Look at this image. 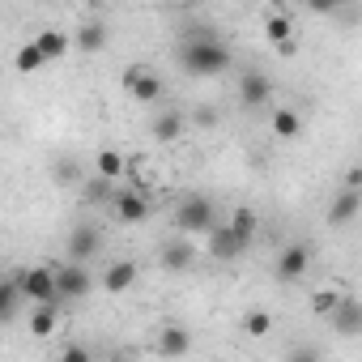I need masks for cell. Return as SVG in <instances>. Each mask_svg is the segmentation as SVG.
Instances as JSON below:
<instances>
[{
	"label": "cell",
	"mask_w": 362,
	"mask_h": 362,
	"mask_svg": "<svg viewBox=\"0 0 362 362\" xmlns=\"http://www.w3.org/2000/svg\"><path fill=\"white\" fill-rule=\"evenodd\" d=\"M179 64H184L188 77H218L230 69V47L214 30H197L179 43Z\"/></svg>",
	"instance_id": "obj_1"
},
{
	"label": "cell",
	"mask_w": 362,
	"mask_h": 362,
	"mask_svg": "<svg viewBox=\"0 0 362 362\" xmlns=\"http://www.w3.org/2000/svg\"><path fill=\"white\" fill-rule=\"evenodd\" d=\"M13 277H18V286H22L26 303H35V307H56V303H60V281H56V269H52V264L18 269Z\"/></svg>",
	"instance_id": "obj_2"
},
{
	"label": "cell",
	"mask_w": 362,
	"mask_h": 362,
	"mask_svg": "<svg viewBox=\"0 0 362 362\" xmlns=\"http://www.w3.org/2000/svg\"><path fill=\"white\" fill-rule=\"evenodd\" d=\"M175 226H179V235H209V230H214V205H209L205 197L179 201V209H175Z\"/></svg>",
	"instance_id": "obj_3"
},
{
	"label": "cell",
	"mask_w": 362,
	"mask_h": 362,
	"mask_svg": "<svg viewBox=\"0 0 362 362\" xmlns=\"http://www.w3.org/2000/svg\"><path fill=\"white\" fill-rule=\"evenodd\" d=\"M119 81H124L132 103H162V77H153L145 64H128Z\"/></svg>",
	"instance_id": "obj_4"
},
{
	"label": "cell",
	"mask_w": 362,
	"mask_h": 362,
	"mask_svg": "<svg viewBox=\"0 0 362 362\" xmlns=\"http://www.w3.org/2000/svg\"><path fill=\"white\" fill-rule=\"evenodd\" d=\"M311 269V247L307 243H290L281 256H277V264H273V277L281 281V286H294L303 273Z\"/></svg>",
	"instance_id": "obj_5"
},
{
	"label": "cell",
	"mask_w": 362,
	"mask_h": 362,
	"mask_svg": "<svg viewBox=\"0 0 362 362\" xmlns=\"http://www.w3.org/2000/svg\"><path fill=\"white\" fill-rule=\"evenodd\" d=\"M205 247H209V256H214L218 264H230V260H239V256H243V247H247V243H243L230 226H214V230L205 235Z\"/></svg>",
	"instance_id": "obj_6"
},
{
	"label": "cell",
	"mask_w": 362,
	"mask_h": 362,
	"mask_svg": "<svg viewBox=\"0 0 362 362\" xmlns=\"http://www.w3.org/2000/svg\"><path fill=\"white\" fill-rule=\"evenodd\" d=\"M273 98V81L264 77V73H256V69H247V73H239V103L247 107V111H256V107H264Z\"/></svg>",
	"instance_id": "obj_7"
},
{
	"label": "cell",
	"mask_w": 362,
	"mask_h": 362,
	"mask_svg": "<svg viewBox=\"0 0 362 362\" xmlns=\"http://www.w3.org/2000/svg\"><path fill=\"white\" fill-rule=\"evenodd\" d=\"M56 281H60V303H77V298H86L94 290V281H90V273L81 264H60Z\"/></svg>",
	"instance_id": "obj_8"
},
{
	"label": "cell",
	"mask_w": 362,
	"mask_h": 362,
	"mask_svg": "<svg viewBox=\"0 0 362 362\" xmlns=\"http://www.w3.org/2000/svg\"><path fill=\"white\" fill-rule=\"evenodd\" d=\"M192 264H197V247L188 239H170L162 247V269L166 273H192Z\"/></svg>",
	"instance_id": "obj_9"
},
{
	"label": "cell",
	"mask_w": 362,
	"mask_h": 362,
	"mask_svg": "<svg viewBox=\"0 0 362 362\" xmlns=\"http://www.w3.org/2000/svg\"><path fill=\"white\" fill-rule=\"evenodd\" d=\"M192 349V332L184 328V324H166L162 332H158V354L162 358H184Z\"/></svg>",
	"instance_id": "obj_10"
},
{
	"label": "cell",
	"mask_w": 362,
	"mask_h": 362,
	"mask_svg": "<svg viewBox=\"0 0 362 362\" xmlns=\"http://www.w3.org/2000/svg\"><path fill=\"white\" fill-rule=\"evenodd\" d=\"M132 286H136V264L132 260H115V264L103 269V290L107 294H128Z\"/></svg>",
	"instance_id": "obj_11"
},
{
	"label": "cell",
	"mask_w": 362,
	"mask_h": 362,
	"mask_svg": "<svg viewBox=\"0 0 362 362\" xmlns=\"http://www.w3.org/2000/svg\"><path fill=\"white\" fill-rule=\"evenodd\" d=\"M35 47L47 56V64L52 60H64L69 56V47H73V35H64V30H56V26H47V30H39L35 35Z\"/></svg>",
	"instance_id": "obj_12"
},
{
	"label": "cell",
	"mask_w": 362,
	"mask_h": 362,
	"mask_svg": "<svg viewBox=\"0 0 362 362\" xmlns=\"http://www.w3.org/2000/svg\"><path fill=\"white\" fill-rule=\"evenodd\" d=\"M115 218H119L124 226H136V222L149 218V201H145L141 192H119V197H115Z\"/></svg>",
	"instance_id": "obj_13"
},
{
	"label": "cell",
	"mask_w": 362,
	"mask_h": 362,
	"mask_svg": "<svg viewBox=\"0 0 362 362\" xmlns=\"http://www.w3.org/2000/svg\"><path fill=\"white\" fill-rule=\"evenodd\" d=\"M94 252H98V230L94 226H77L69 235V264H86Z\"/></svg>",
	"instance_id": "obj_14"
},
{
	"label": "cell",
	"mask_w": 362,
	"mask_h": 362,
	"mask_svg": "<svg viewBox=\"0 0 362 362\" xmlns=\"http://www.w3.org/2000/svg\"><path fill=\"white\" fill-rule=\"evenodd\" d=\"M332 328L341 337H362V298H345L332 315Z\"/></svg>",
	"instance_id": "obj_15"
},
{
	"label": "cell",
	"mask_w": 362,
	"mask_h": 362,
	"mask_svg": "<svg viewBox=\"0 0 362 362\" xmlns=\"http://www.w3.org/2000/svg\"><path fill=\"white\" fill-rule=\"evenodd\" d=\"M358 209H362V192H337L332 197V205H328V222L332 226H345V222H354L358 218Z\"/></svg>",
	"instance_id": "obj_16"
},
{
	"label": "cell",
	"mask_w": 362,
	"mask_h": 362,
	"mask_svg": "<svg viewBox=\"0 0 362 362\" xmlns=\"http://www.w3.org/2000/svg\"><path fill=\"white\" fill-rule=\"evenodd\" d=\"M239 328H243L247 341H264V337L273 332V311H269V307H247L243 320H239Z\"/></svg>",
	"instance_id": "obj_17"
},
{
	"label": "cell",
	"mask_w": 362,
	"mask_h": 362,
	"mask_svg": "<svg viewBox=\"0 0 362 362\" xmlns=\"http://www.w3.org/2000/svg\"><path fill=\"white\" fill-rule=\"evenodd\" d=\"M264 35H269V43H273V47H286V43H294V22H290V13H281V9H269V13H264Z\"/></svg>",
	"instance_id": "obj_18"
},
{
	"label": "cell",
	"mask_w": 362,
	"mask_h": 362,
	"mask_svg": "<svg viewBox=\"0 0 362 362\" xmlns=\"http://www.w3.org/2000/svg\"><path fill=\"white\" fill-rule=\"evenodd\" d=\"M269 128H273V136H277V141H294V136L303 132V115H298V111H290V107H273Z\"/></svg>",
	"instance_id": "obj_19"
},
{
	"label": "cell",
	"mask_w": 362,
	"mask_h": 362,
	"mask_svg": "<svg viewBox=\"0 0 362 362\" xmlns=\"http://www.w3.org/2000/svg\"><path fill=\"white\" fill-rule=\"evenodd\" d=\"M94 170H98V179L107 184V179H119V175L132 170V166H128V158H124L119 149H98V153H94Z\"/></svg>",
	"instance_id": "obj_20"
},
{
	"label": "cell",
	"mask_w": 362,
	"mask_h": 362,
	"mask_svg": "<svg viewBox=\"0 0 362 362\" xmlns=\"http://www.w3.org/2000/svg\"><path fill=\"white\" fill-rule=\"evenodd\" d=\"M256 226H260L256 209H252V205H235V214H230V230H235L243 243H252V239H256Z\"/></svg>",
	"instance_id": "obj_21"
},
{
	"label": "cell",
	"mask_w": 362,
	"mask_h": 362,
	"mask_svg": "<svg viewBox=\"0 0 362 362\" xmlns=\"http://www.w3.org/2000/svg\"><path fill=\"white\" fill-rule=\"evenodd\" d=\"M22 298H26V294H22V286H18V277L9 273V277H5V286H0V315L13 320V315L22 311Z\"/></svg>",
	"instance_id": "obj_22"
},
{
	"label": "cell",
	"mask_w": 362,
	"mask_h": 362,
	"mask_svg": "<svg viewBox=\"0 0 362 362\" xmlns=\"http://www.w3.org/2000/svg\"><path fill=\"white\" fill-rule=\"evenodd\" d=\"M73 47H81V52H103V47H107V26L86 22V26L73 35Z\"/></svg>",
	"instance_id": "obj_23"
},
{
	"label": "cell",
	"mask_w": 362,
	"mask_h": 362,
	"mask_svg": "<svg viewBox=\"0 0 362 362\" xmlns=\"http://www.w3.org/2000/svg\"><path fill=\"white\" fill-rule=\"evenodd\" d=\"M13 69H18V73H26V77H30V73H39V69H47V56L35 47V39L18 47V56H13Z\"/></svg>",
	"instance_id": "obj_24"
},
{
	"label": "cell",
	"mask_w": 362,
	"mask_h": 362,
	"mask_svg": "<svg viewBox=\"0 0 362 362\" xmlns=\"http://www.w3.org/2000/svg\"><path fill=\"white\" fill-rule=\"evenodd\" d=\"M341 303H345V294H341V290H332V286H324V290H315V294H311V311H315L320 320H332Z\"/></svg>",
	"instance_id": "obj_25"
},
{
	"label": "cell",
	"mask_w": 362,
	"mask_h": 362,
	"mask_svg": "<svg viewBox=\"0 0 362 362\" xmlns=\"http://www.w3.org/2000/svg\"><path fill=\"white\" fill-rule=\"evenodd\" d=\"M153 136L158 141H179V136H184V115H179V111H162L158 119H153Z\"/></svg>",
	"instance_id": "obj_26"
},
{
	"label": "cell",
	"mask_w": 362,
	"mask_h": 362,
	"mask_svg": "<svg viewBox=\"0 0 362 362\" xmlns=\"http://www.w3.org/2000/svg\"><path fill=\"white\" fill-rule=\"evenodd\" d=\"M30 332L43 341V337H52L56 332V307H35L30 311Z\"/></svg>",
	"instance_id": "obj_27"
},
{
	"label": "cell",
	"mask_w": 362,
	"mask_h": 362,
	"mask_svg": "<svg viewBox=\"0 0 362 362\" xmlns=\"http://www.w3.org/2000/svg\"><path fill=\"white\" fill-rule=\"evenodd\" d=\"M60 362H94V354H90L86 345H77V341H73V345H64V354H60Z\"/></svg>",
	"instance_id": "obj_28"
},
{
	"label": "cell",
	"mask_w": 362,
	"mask_h": 362,
	"mask_svg": "<svg viewBox=\"0 0 362 362\" xmlns=\"http://www.w3.org/2000/svg\"><path fill=\"white\" fill-rule=\"evenodd\" d=\"M345 192H362V166H345Z\"/></svg>",
	"instance_id": "obj_29"
},
{
	"label": "cell",
	"mask_w": 362,
	"mask_h": 362,
	"mask_svg": "<svg viewBox=\"0 0 362 362\" xmlns=\"http://www.w3.org/2000/svg\"><path fill=\"white\" fill-rule=\"evenodd\" d=\"M290 362H320V354L307 349V345H298V349H290Z\"/></svg>",
	"instance_id": "obj_30"
},
{
	"label": "cell",
	"mask_w": 362,
	"mask_h": 362,
	"mask_svg": "<svg viewBox=\"0 0 362 362\" xmlns=\"http://www.w3.org/2000/svg\"><path fill=\"white\" fill-rule=\"evenodd\" d=\"M197 124H201V128H214V124H218V111H214V107H201V111H197Z\"/></svg>",
	"instance_id": "obj_31"
},
{
	"label": "cell",
	"mask_w": 362,
	"mask_h": 362,
	"mask_svg": "<svg viewBox=\"0 0 362 362\" xmlns=\"http://www.w3.org/2000/svg\"><path fill=\"white\" fill-rule=\"evenodd\" d=\"M77 175H81V170H77V166H73V162H69V166H60V170H56V179H69V184H73V179H77Z\"/></svg>",
	"instance_id": "obj_32"
},
{
	"label": "cell",
	"mask_w": 362,
	"mask_h": 362,
	"mask_svg": "<svg viewBox=\"0 0 362 362\" xmlns=\"http://www.w3.org/2000/svg\"><path fill=\"white\" fill-rule=\"evenodd\" d=\"M111 362H136V358H128V354H119V358H111Z\"/></svg>",
	"instance_id": "obj_33"
}]
</instances>
